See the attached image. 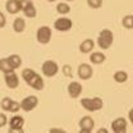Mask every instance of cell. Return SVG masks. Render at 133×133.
Returning a JSON list of instances; mask_svg holds the SVG:
<instances>
[{
	"label": "cell",
	"mask_w": 133,
	"mask_h": 133,
	"mask_svg": "<svg viewBox=\"0 0 133 133\" xmlns=\"http://www.w3.org/2000/svg\"><path fill=\"white\" fill-rule=\"evenodd\" d=\"M22 77L24 79V82L27 84H30L33 90L36 91H42L44 87H45V82L42 79V77L36 73L35 70H32L31 68H26L22 70Z\"/></svg>",
	"instance_id": "6da1fadb"
},
{
	"label": "cell",
	"mask_w": 133,
	"mask_h": 133,
	"mask_svg": "<svg viewBox=\"0 0 133 133\" xmlns=\"http://www.w3.org/2000/svg\"><path fill=\"white\" fill-rule=\"evenodd\" d=\"M81 105L87 111L95 113V111H99L102 109L104 101L101 97H83L81 99Z\"/></svg>",
	"instance_id": "7a4b0ae2"
},
{
	"label": "cell",
	"mask_w": 133,
	"mask_h": 133,
	"mask_svg": "<svg viewBox=\"0 0 133 133\" xmlns=\"http://www.w3.org/2000/svg\"><path fill=\"white\" fill-rule=\"evenodd\" d=\"M114 42V33L111 32L110 30L105 28L99 33V37H97V45L101 50H108L111 48Z\"/></svg>",
	"instance_id": "3957f363"
},
{
	"label": "cell",
	"mask_w": 133,
	"mask_h": 133,
	"mask_svg": "<svg viewBox=\"0 0 133 133\" xmlns=\"http://www.w3.org/2000/svg\"><path fill=\"white\" fill-rule=\"evenodd\" d=\"M41 70H42V74L45 77H54L58 74L59 72V65L54 60H46L42 63V66H41Z\"/></svg>",
	"instance_id": "277c9868"
},
{
	"label": "cell",
	"mask_w": 133,
	"mask_h": 133,
	"mask_svg": "<svg viewBox=\"0 0 133 133\" xmlns=\"http://www.w3.org/2000/svg\"><path fill=\"white\" fill-rule=\"evenodd\" d=\"M51 28L48 27V26H41L38 30H37V32H36V38H37V41L40 42V44H42V45H46V44H49L50 40H51Z\"/></svg>",
	"instance_id": "5b68a950"
},
{
	"label": "cell",
	"mask_w": 133,
	"mask_h": 133,
	"mask_svg": "<svg viewBox=\"0 0 133 133\" xmlns=\"http://www.w3.org/2000/svg\"><path fill=\"white\" fill-rule=\"evenodd\" d=\"M0 108L4 110V111H8V113H17L21 110V105L19 102H17L14 100H12L10 97H4L0 102Z\"/></svg>",
	"instance_id": "8992f818"
},
{
	"label": "cell",
	"mask_w": 133,
	"mask_h": 133,
	"mask_svg": "<svg viewBox=\"0 0 133 133\" xmlns=\"http://www.w3.org/2000/svg\"><path fill=\"white\" fill-rule=\"evenodd\" d=\"M19 105H21V109L23 111L30 113V111H32L33 109L38 105V97H36L33 95H30V96H27V97H24V99L22 100L19 102Z\"/></svg>",
	"instance_id": "52a82bcc"
},
{
	"label": "cell",
	"mask_w": 133,
	"mask_h": 133,
	"mask_svg": "<svg viewBox=\"0 0 133 133\" xmlns=\"http://www.w3.org/2000/svg\"><path fill=\"white\" fill-rule=\"evenodd\" d=\"M73 26V22L70 18H66V17H60L58 18L55 22H54V28L59 32H66L72 28Z\"/></svg>",
	"instance_id": "ba28073f"
},
{
	"label": "cell",
	"mask_w": 133,
	"mask_h": 133,
	"mask_svg": "<svg viewBox=\"0 0 133 133\" xmlns=\"http://www.w3.org/2000/svg\"><path fill=\"white\" fill-rule=\"evenodd\" d=\"M77 74H78V77H79L81 79L87 81V79H90V78L92 77V74H94V69H92V66L90 65V64L82 63V64H79L78 69H77Z\"/></svg>",
	"instance_id": "9c48e42d"
},
{
	"label": "cell",
	"mask_w": 133,
	"mask_h": 133,
	"mask_svg": "<svg viewBox=\"0 0 133 133\" xmlns=\"http://www.w3.org/2000/svg\"><path fill=\"white\" fill-rule=\"evenodd\" d=\"M127 119L125 118H116L113 120L111 123V129H113V133H127Z\"/></svg>",
	"instance_id": "30bf717a"
},
{
	"label": "cell",
	"mask_w": 133,
	"mask_h": 133,
	"mask_svg": "<svg viewBox=\"0 0 133 133\" xmlns=\"http://www.w3.org/2000/svg\"><path fill=\"white\" fill-rule=\"evenodd\" d=\"M22 12L27 18H33L37 14L36 6L33 5L32 1L30 0H22Z\"/></svg>",
	"instance_id": "8fae6325"
},
{
	"label": "cell",
	"mask_w": 133,
	"mask_h": 133,
	"mask_svg": "<svg viewBox=\"0 0 133 133\" xmlns=\"http://www.w3.org/2000/svg\"><path fill=\"white\" fill-rule=\"evenodd\" d=\"M5 8L8 13L18 14L19 12H22V0H8L5 4Z\"/></svg>",
	"instance_id": "7c38bea8"
},
{
	"label": "cell",
	"mask_w": 133,
	"mask_h": 133,
	"mask_svg": "<svg viewBox=\"0 0 133 133\" xmlns=\"http://www.w3.org/2000/svg\"><path fill=\"white\" fill-rule=\"evenodd\" d=\"M68 94L72 99H77L82 94V84L79 82H70L68 84Z\"/></svg>",
	"instance_id": "4fadbf2b"
},
{
	"label": "cell",
	"mask_w": 133,
	"mask_h": 133,
	"mask_svg": "<svg viewBox=\"0 0 133 133\" xmlns=\"http://www.w3.org/2000/svg\"><path fill=\"white\" fill-rule=\"evenodd\" d=\"M78 125H79V128H81L82 131L91 132V131L94 129V127H95V122H94V119H92L91 116L86 115V116H82V118H81Z\"/></svg>",
	"instance_id": "5bb4252c"
},
{
	"label": "cell",
	"mask_w": 133,
	"mask_h": 133,
	"mask_svg": "<svg viewBox=\"0 0 133 133\" xmlns=\"http://www.w3.org/2000/svg\"><path fill=\"white\" fill-rule=\"evenodd\" d=\"M4 79H5V83L9 88H17L19 86V78L16 74V72H12V73H8V74H4Z\"/></svg>",
	"instance_id": "9a60e30c"
},
{
	"label": "cell",
	"mask_w": 133,
	"mask_h": 133,
	"mask_svg": "<svg viewBox=\"0 0 133 133\" xmlns=\"http://www.w3.org/2000/svg\"><path fill=\"white\" fill-rule=\"evenodd\" d=\"M94 48H95V41L92 38H86L79 45V51L82 54H90V52H92Z\"/></svg>",
	"instance_id": "2e32d148"
},
{
	"label": "cell",
	"mask_w": 133,
	"mask_h": 133,
	"mask_svg": "<svg viewBox=\"0 0 133 133\" xmlns=\"http://www.w3.org/2000/svg\"><path fill=\"white\" fill-rule=\"evenodd\" d=\"M105 60H106V56H105V54H104V52L94 51V52H91V55H90V62H91L92 64L100 65V64H102Z\"/></svg>",
	"instance_id": "e0dca14e"
},
{
	"label": "cell",
	"mask_w": 133,
	"mask_h": 133,
	"mask_svg": "<svg viewBox=\"0 0 133 133\" xmlns=\"http://www.w3.org/2000/svg\"><path fill=\"white\" fill-rule=\"evenodd\" d=\"M24 125V118L21 115H14L9 120V127L10 128H23Z\"/></svg>",
	"instance_id": "ac0fdd59"
},
{
	"label": "cell",
	"mask_w": 133,
	"mask_h": 133,
	"mask_svg": "<svg viewBox=\"0 0 133 133\" xmlns=\"http://www.w3.org/2000/svg\"><path fill=\"white\" fill-rule=\"evenodd\" d=\"M6 59H8V62H9L10 66H12L14 70L18 69L19 66L22 65V59H21V56H19V55H17V54H12V55H9Z\"/></svg>",
	"instance_id": "d6986e66"
},
{
	"label": "cell",
	"mask_w": 133,
	"mask_h": 133,
	"mask_svg": "<svg viewBox=\"0 0 133 133\" xmlns=\"http://www.w3.org/2000/svg\"><path fill=\"white\" fill-rule=\"evenodd\" d=\"M13 30H14L17 33H22L26 30V22H24L23 18L18 17V18L14 19V22H13Z\"/></svg>",
	"instance_id": "ffe728a7"
},
{
	"label": "cell",
	"mask_w": 133,
	"mask_h": 133,
	"mask_svg": "<svg viewBox=\"0 0 133 133\" xmlns=\"http://www.w3.org/2000/svg\"><path fill=\"white\" fill-rule=\"evenodd\" d=\"M113 78H114V81L116 83H124L128 81V73L124 72V70H118V72L114 73Z\"/></svg>",
	"instance_id": "44dd1931"
},
{
	"label": "cell",
	"mask_w": 133,
	"mask_h": 133,
	"mask_svg": "<svg viewBox=\"0 0 133 133\" xmlns=\"http://www.w3.org/2000/svg\"><path fill=\"white\" fill-rule=\"evenodd\" d=\"M0 70H1L4 74H8V73L14 72V69L10 66V64H9V62H8V59H6V58L0 59Z\"/></svg>",
	"instance_id": "7402d4cb"
},
{
	"label": "cell",
	"mask_w": 133,
	"mask_h": 133,
	"mask_svg": "<svg viewBox=\"0 0 133 133\" xmlns=\"http://www.w3.org/2000/svg\"><path fill=\"white\" fill-rule=\"evenodd\" d=\"M56 12L59 14H68L70 12V6L66 4V3H59L56 5Z\"/></svg>",
	"instance_id": "603a6c76"
},
{
	"label": "cell",
	"mask_w": 133,
	"mask_h": 133,
	"mask_svg": "<svg viewBox=\"0 0 133 133\" xmlns=\"http://www.w3.org/2000/svg\"><path fill=\"white\" fill-rule=\"evenodd\" d=\"M122 24L127 30H133V16H125L122 21Z\"/></svg>",
	"instance_id": "cb8c5ba5"
},
{
	"label": "cell",
	"mask_w": 133,
	"mask_h": 133,
	"mask_svg": "<svg viewBox=\"0 0 133 133\" xmlns=\"http://www.w3.org/2000/svg\"><path fill=\"white\" fill-rule=\"evenodd\" d=\"M102 1L104 0H87V5L91 9H100L102 6Z\"/></svg>",
	"instance_id": "d4e9b609"
},
{
	"label": "cell",
	"mask_w": 133,
	"mask_h": 133,
	"mask_svg": "<svg viewBox=\"0 0 133 133\" xmlns=\"http://www.w3.org/2000/svg\"><path fill=\"white\" fill-rule=\"evenodd\" d=\"M62 72H63V74L68 77V78H72L73 77V69H72V66L69 65V64H64L63 68H62Z\"/></svg>",
	"instance_id": "484cf974"
},
{
	"label": "cell",
	"mask_w": 133,
	"mask_h": 133,
	"mask_svg": "<svg viewBox=\"0 0 133 133\" xmlns=\"http://www.w3.org/2000/svg\"><path fill=\"white\" fill-rule=\"evenodd\" d=\"M6 123H8V116L5 115V114H3V113H0V128L1 127H5Z\"/></svg>",
	"instance_id": "4316f807"
},
{
	"label": "cell",
	"mask_w": 133,
	"mask_h": 133,
	"mask_svg": "<svg viewBox=\"0 0 133 133\" xmlns=\"http://www.w3.org/2000/svg\"><path fill=\"white\" fill-rule=\"evenodd\" d=\"M49 133H66V131L63 129V128H56V127H54V128H50L49 129Z\"/></svg>",
	"instance_id": "83f0119b"
},
{
	"label": "cell",
	"mask_w": 133,
	"mask_h": 133,
	"mask_svg": "<svg viewBox=\"0 0 133 133\" xmlns=\"http://www.w3.org/2000/svg\"><path fill=\"white\" fill-rule=\"evenodd\" d=\"M5 23H6V18H5L3 12H0V28H3L5 26Z\"/></svg>",
	"instance_id": "f1b7e54d"
},
{
	"label": "cell",
	"mask_w": 133,
	"mask_h": 133,
	"mask_svg": "<svg viewBox=\"0 0 133 133\" xmlns=\"http://www.w3.org/2000/svg\"><path fill=\"white\" fill-rule=\"evenodd\" d=\"M8 133H24L23 128H9Z\"/></svg>",
	"instance_id": "f546056e"
},
{
	"label": "cell",
	"mask_w": 133,
	"mask_h": 133,
	"mask_svg": "<svg viewBox=\"0 0 133 133\" xmlns=\"http://www.w3.org/2000/svg\"><path fill=\"white\" fill-rule=\"evenodd\" d=\"M128 119H129V122L132 123V125H133V108L129 110V113H128Z\"/></svg>",
	"instance_id": "4dcf8cb0"
},
{
	"label": "cell",
	"mask_w": 133,
	"mask_h": 133,
	"mask_svg": "<svg viewBox=\"0 0 133 133\" xmlns=\"http://www.w3.org/2000/svg\"><path fill=\"white\" fill-rule=\"evenodd\" d=\"M97 133H109V131L106 128H100L99 131H97Z\"/></svg>",
	"instance_id": "1f68e13d"
},
{
	"label": "cell",
	"mask_w": 133,
	"mask_h": 133,
	"mask_svg": "<svg viewBox=\"0 0 133 133\" xmlns=\"http://www.w3.org/2000/svg\"><path fill=\"white\" fill-rule=\"evenodd\" d=\"M78 133H91V132H88V131H82V129H81Z\"/></svg>",
	"instance_id": "d6a6232c"
},
{
	"label": "cell",
	"mask_w": 133,
	"mask_h": 133,
	"mask_svg": "<svg viewBox=\"0 0 133 133\" xmlns=\"http://www.w3.org/2000/svg\"><path fill=\"white\" fill-rule=\"evenodd\" d=\"M48 1H50V3H54V1H56V0H48Z\"/></svg>",
	"instance_id": "836d02e7"
},
{
	"label": "cell",
	"mask_w": 133,
	"mask_h": 133,
	"mask_svg": "<svg viewBox=\"0 0 133 133\" xmlns=\"http://www.w3.org/2000/svg\"><path fill=\"white\" fill-rule=\"evenodd\" d=\"M66 1H73V0H66Z\"/></svg>",
	"instance_id": "e575fe53"
},
{
	"label": "cell",
	"mask_w": 133,
	"mask_h": 133,
	"mask_svg": "<svg viewBox=\"0 0 133 133\" xmlns=\"http://www.w3.org/2000/svg\"><path fill=\"white\" fill-rule=\"evenodd\" d=\"M30 1H32V0H30Z\"/></svg>",
	"instance_id": "d590c367"
}]
</instances>
